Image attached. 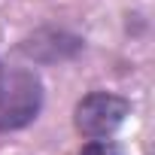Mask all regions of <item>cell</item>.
<instances>
[{"label":"cell","mask_w":155,"mask_h":155,"mask_svg":"<svg viewBox=\"0 0 155 155\" xmlns=\"http://www.w3.org/2000/svg\"><path fill=\"white\" fill-rule=\"evenodd\" d=\"M43 107V82L28 70L0 73V131H15L37 119Z\"/></svg>","instance_id":"obj_1"},{"label":"cell","mask_w":155,"mask_h":155,"mask_svg":"<svg viewBox=\"0 0 155 155\" xmlns=\"http://www.w3.org/2000/svg\"><path fill=\"white\" fill-rule=\"evenodd\" d=\"M128 116V101L110 91H94L76 104V131L97 140L110 137Z\"/></svg>","instance_id":"obj_2"},{"label":"cell","mask_w":155,"mask_h":155,"mask_svg":"<svg viewBox=\"0 0 155 155\" xmlns=\"http://www.w3.org/2000/svg\"><path fill=\"white\" fill-rule=\"evenodd\" d=\"M18 52L37 64H58V61H70L82 52V40L70 34V31H58V28H43L34 31L31 37L21 40Z\"/></svg>","instance_id":"obj_3"},{"label":"cell","mask_w":155,"mask_h":155,"mask_svg":"<svg viewBox=\"0 0 155 155\" xmlns=\"http://www.w3.org/2000/svg\"><path fill=\"white\" fill-rule=\"evenodd\" d=\"M79 155H116V149H113V146H107V143H88Z\"/></svg>","instance_id":"obj_4"}]
</instances>
